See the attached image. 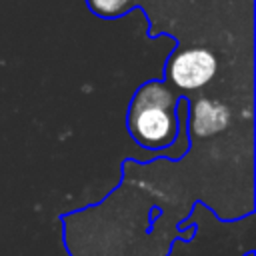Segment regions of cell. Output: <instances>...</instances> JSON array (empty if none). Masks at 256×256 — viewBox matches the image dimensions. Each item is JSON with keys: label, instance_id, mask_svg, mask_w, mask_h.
I'll return each mask as SVG.
<instances>
[{"label": "cell", "instance_id": "1", "mask_svg": "<svg viewBox=\"0 0 256 256\" xmlns=\"http://www.w3.org/2000/svg\"><path fill=\"white\" fill-rule=\"evenodd\" d=\"M174 94L160 82L144 84L130 106L128 126L134 140L146 148L158 150L168 146L178 130L174 114Z\"/></svg>", "mask_w": 256, "mask_h": 256}, {"label": "cell", "instance_id": "2", "mask_svg": "<svg viewBox=\"0 0 256 256\" xmlns=\"http://www.w3.org/2000/svg\"><path fill=\"white\" fill-rule=\"evenodd\" d=\"M216 74V58L212 52L204 48H192L184 50L176 56H172L168 64V76L170 80L180 88H200L212 80Z\"/></svg>", "mask_w": 256, "mask_h": 256}, {"label": "cell", "instance_id": "3", "mask_svg": "<svg viewBox=\"0 0 256 256\" xmlns=\"http://www.w3.org/2000/svg\"><path fill=\"white\" fill-rule=\"evenodd\" d=\"M228 120H230L228 106L214 102V100H200L194 108L192 126H194L196 134L206 136V134H214V132L224 130L228 126Z\"/></svg>", "mask_w": 256, "mask_h": 256}, {"label": "cell", "instance_id": "4", "mask_svg": "<svg viewBox=\"0 0 256 256\" xmlns=\"http://www.w3.org/2000/svg\"><path fill=\"white\" fill-rule=\"evenodd\" d=\"M132 0H88L92 12L104 16V18H114V16H120L128 10Z\"/></svg>", "mask_w": 256, "mask_h": 256}, {"label": "cell", "instance_id": "5", "mask_svg": "<svg viewBox=\"0 0 256 256\" xmlns=\"http://www.w3.org/2000/svg\"><path fill=\"white\" fill-rule=\"evenodd\" d=\"M246 256H254V254H252V252H250V254H246Z\"/></svg>", "mask_w": 256, "mask_h": 256}]
</instances>
